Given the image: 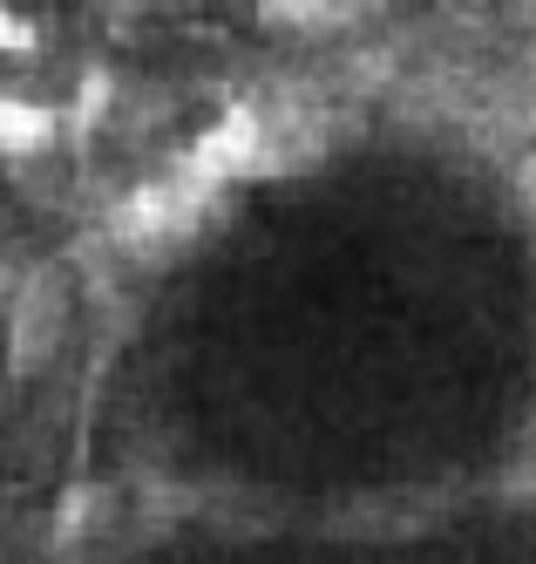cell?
<instances>
[{"instance_id": "6da1fadb", "label": "cell", "mask_w": 536, "mask_h": 564, "mask_svg": "<svg viewBox=\"0 0 536 564\" xmlns=\"http://www.w3.org/2000/svg\"><path fill=\"white\" fill-rule=\"evenodd\" d=\"M55 327H62V300L48 286H34L21 300V313H14V360H21V368H34V360L55 347Z\"/></svg>"}, {"instance_id": "7a4b0ae2", "label": "cell", "mask_w": 536, "mask_h": 564, "mask_svg": "<svg viewBox=\"0 0 536 564\" xmlns=\"http://www.w3.org/2000/svg\"><path fill=\"white\" fill-rule=\"evenodd\" d=\"M48 137V116L28 109V102H0V150H34Z\"/></svg>"}, {"instance_id": "3957f363", "label": "cell", "mask_w": 536, "mask_h": 564, "mask_svg": "<svg viewBox=\"0 0 536 564\" xmlns=\"http://www.w3.org/2000/svg\"><path fill=\"white\" fill-rule=\"evenodd\" d=\"M21 42H28V28H21L8 8H0V48H21Z\"/></svg>"}]
</instances>
